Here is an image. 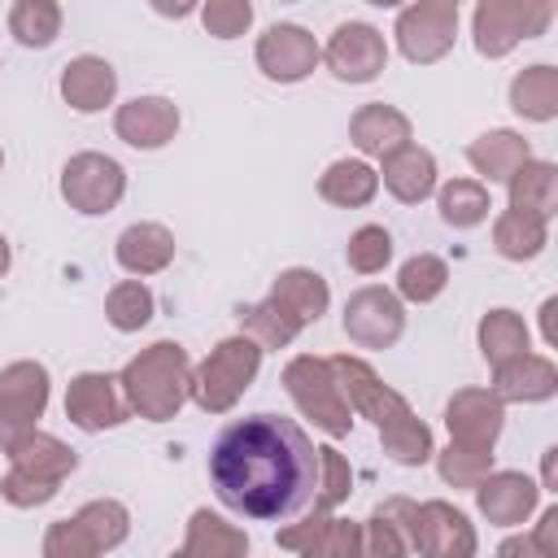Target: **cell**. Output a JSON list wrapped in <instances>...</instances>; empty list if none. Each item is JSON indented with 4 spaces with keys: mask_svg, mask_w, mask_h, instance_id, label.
I'll use <instances>...</instances> for the list:
<instances>
[{
    "mask_svg": "<svg viewBox=\"0 0 558 558\" xmlns=\"http://www.w3.org/2000/svg\"><path fill=\"white\" fill-rule=\"evenodd\" d=\"M218 501L248 519H288L314 501L318 449L283 414H248L222 427L209 449Z\"/></svg>",
    "mask_w": 558,
    "mask_h": 558,
    "instance_id": "6da1fadb",
    "label": "cell"
},
{
    "mask_svg": "<svg viewBox=\"0 0 558 558\" xmlns=\"http://www.w3.org/2000/svg\"><path fill=\"white\" fill-rule=\"evenodd\" d=\"M336 379H340V392L349 401L353 414H366L375 418L379 427V440H384V453L401 466H423L436 449H432V432L427 423L414 418V410L405 405L401 392H392L388 384H379V375L362 362V357H349V353H336L327 357Z\"/></svg>",
    "mask_w": 558,
    "mask_h": 558,
    "instance_id": "7a4b0ae2",
    "label": "cell"
},
{
    "mask_svg": "<svg viewBox=\"0 0 558 558\" xmlns=\"http://www.w3.org/2000/svg\"><path fill=\"white\" fill-rule=\"evenodd\" d=\"M126 410H135L148 423H166L183 410V401L192 397V366L183 344L174 340H157L148 344L140 357H131L118 375Z\"/></svg>",
    "mask_w": 558,
    "mask_h": 558,
    "instance_id": "3957f363",
    "label": "cell"
},
{
    "mask_svg": "<svg viewBox=\"0 0 558 558\" xmlns=\"http://www.w3.org/2000/svg\"><path fill=\"white\" fill-rule=\"evenodd\" d=\"M9 462H13V466H9V475H4V484H0V493H4V501L17 506V510H31V506L52 501L57 488H61V480L78 466L74 449L61 445L57 436H44V432H35L26 445H17V449L9 453Z\"/></svg>",
    "mask_w": 558,
    "mask_h": 558,
    "instance_id": "277c9868",
    "label": "cell"
},
{
    "mask_svg": "<svg viewBox=\"0 0 558 558\" xmlns=\"http://www.w3.org/2000/svg\"><path fill=\"white\" fill-rule=\"evenodd\" d=\"M257 366H262V349L248 336H227L192 371V401L201 410H209V414L231 410L244 397V388L257 379Z\"/></svg>",
    "mask_w": 558,
    "mask_h": 558,
    "instance_id": "5b68a950",
    "label": "cell"
},
{
    "mask_svg": "<svg viewBox=\"0 0 558 558\" xmlns=\"http://www.w3.org/2000/svg\"><path fill=\"white\" fill-rule=\"evenodd\" d=\"M283 388H288L292 405L305 418H314V427H323L327 436H349L353 410H349V401L340 392V379H336L327 357H310V353L292 357L283 366Z\"/></svg>",
    "mask_w": 558,
    "mask_h": 558,
    "instance_id": "8992f818",
    "label": "cell"
},
{
    "mask_svg": "<svg viewBox=\"0 0 558 558\" xmlns=\"http://www.w3.org/2000/svg\"><path fill=\"white\" fill-rule=\"evenodd\" d=\"M48 410V366L13 362L0 371V453H13L35 436V423Z\"/></svg>",
    "mask_w": 558,
    "mask_h": 558,
    "instance_id": "52a82bcc",
    "label": "cell"
},
{
    "mask_svg": "<svg viewBox=\"0 0 558 558\" xmlns=\"http://www.w3.org/2000/svg\"><path fill=\"white\" fill-rule=\"evenodd\" d=\"M554 17L545 0H484L475 9V48L484 57H506L519 39H536Z\"/></svg>",
    "mask_w": 558,
    "mask_h": 558,
    "instance_id": "ba28073f",
    "label": "cell"
},
{
    "mask_svg": "<svg viewBox=\"0 0 558 558\" xmlns=\"http://www.w3.org/2000/svg\"><path fill=\"white\" fill-rule=\"evenodd\" d=\"M453 35H458V4L453 0H418V4L401 9V17H397V48L414 65L440 61L453 48Z\"/></svg>",
    "mask_w": 558,
    "mask_h": 558,
    "instance_id": "9c48e42d",
    "label": "cell"
},
{
    "mask_svg": "<svg viewBox=\"0 0 558 558\" xmlns=\"http://www.w3.org/2000/svg\"><path fill=\"white\" fill-rule=\"evenodd\" d=\"M126 192V174L105 153H78L61 170V196L78 214H109Z\"/></svg>",
    "mask_w": 558,
    "mask_h": 558,
    "instance_id": "30bf717a",
    "label": "cell"
},
{
    "mask_svg": "<svg viewBox=\"0 0 558 558\" xmlns=\"http://www.w3.org/2000/svg\"><path fill=\"white\" fill-rule=\"evenodd\" d=\"M410 549L418 558H475V527L449 501H423L410 510Z\"/></svg>",
    "mask_w": 558,
    "mask_h": 558,
    "instance_id": "8fae6325",
    "label": "cell"
},
{
    "mask_svg": "<svg viewBox=\"0 0 558 558\" xmlns=\"http://www.w3.org/2000/svg\"><path fill=\"white\" fill-rule=\"evenodd\" d=\"M405 331V314H401V301L397 292L388 288H357L349 301H344V336L362 349H388L397 344Z\"/></svg>",
    "mask_w": 558,
    "mask_h": 558,
    "instance_id": "7c38bea8",
    "label": "cell"
},
{
    "mask_svg": "<svg viewBox=\"0 0 558 558\" xmlns=\"http://www.w3.org/2000/svg\"><path fill=\"white\" fill-rule=\"evenodd\" d=\"M318 57L327 61V70L336 78H344V83H371L388 65V44L366 22H340Z\"/></svg>",
    "mask_w": 558,
    "mask_h": 558,
    "instance_id": "4fadbf2b",
    "label": "cell"
},
{
    "mask_svg": "<svg viewBox=\"0 0 558 558\" xmlns=\"http://www.w3.org/2000/svg\"><path fill=\"white\" fill-rule=\"evenodd\" d=\"M126 397H122V384L113 375H100V371H83L70 379V392H65V418L83 432H105V427H118L126 418Z\"/></svg>",
    "mask_w": 558,
    "mask_h": 558,
    "instance_id": "5bb4252c",
    "label": "cell"
},
{
    "mask_svg": "<svg viewBox=\"0 0 558 558\" xmlns=\"http://www.w3.org/2000/svg\"><path fill=\"white\" fill-rule=\"evenodd\" d=\"M501 423H506V410L488 388H462L445 405V427H449L453 445H462V449H488L493 453Z\"/></svg>",
    "mask_w": 558,
    "mask_h": 558,
    "instance_id": "9a60e30c",
    "label": "cell"
},
{
    "mask_svg": "<svg viewBox=\"0 0 558 558\" xmlns=\"http://www.w3.org/2000/svg\"><path fill=\"white\" fill-rule=\"evenodd\" d=\"M257 65L266 78L275 83H301L314 65H318V44L305 26L292 22H275L262 39H257Z\"/></svg>",
    "mask_w": 558,
    "mask_h": 558,
    "instance_id": "2e32d148",
    "label": "cell"
},
{
    "mask_svg": "<svg viewBox=\"0 0 558 558\" xmlns=\"http://www.w3.org/2000/svg\"><path fill=\"white\" fill-rule=\"evenodd\" d=\"M279 545L301 554V558H357L362 549V523L353 519H331V514H310L305 523H292L279 532Z\"/></svg>",
    "mask_w": 558,
    "mask_h": 558,
    "instance_id": "e0dca14e",
    "label": "cell"
},
{
    "mask_svg": "<svg viewBox=\"0 0 558 558\" xmlns=\"http://www.w3.org/2000/svg\"><path fill=\"white\" fill-rule=\"evenodd\" d=\"M536 497H541V484H532L523 471H488L475 484V501H480L484 519L497 527L523 523L536 510Z\"/></svg>",
    "mask_w": 558,
    "mask_h": 558,
    "instance_id": "ac0fdd59",
    "label": "cell"
},
{
    "mask_svg": "<svg viewBox=\"0 0 558 558\" xmlns=\"http://www.w3.org/2000/svg\"><path fill=\"white\" fill-rule=\"evenodd\" d=\"M118 140H126L131 148H161L174 140L179 131V109L166 96H135L131 105L118 109L113 118Z\"/></svg>",
    "mask_w": 558,
    "mask_h": 558,
    "instance_id": "d6986e66",
    "label": "cell"
},
{
    "mask_svg": "<svg viewBox=\"0 0 558 558\" xmlns=\"http://www.w3.org/2000/svg\"><path fill=\"white\" fill-rule=\"evenodd\" d=\"M349 135H353L357 153H366V157H379V161H384L388 153H397V148H405V144H410V118H405L401 109H392V105L375 100V105H362V109L353 113Z\"/></svg>",
    "mask_w": 558,
    "mask_h": 558,
    "instance_id": "ffe728a7",
    "label": "cell"
},
{
    "mask_svg": "<svg viewBox=\"0 0 558 558\" xmlns=\"http://www.w3.org/2000/svg\"><path fill=\"white\" fill-rule=\"evenodd\" d=\"M488 392L501 405L506 401H545V397L558 392V371H554L549 357L523 353V357H514V362H506V366L493 371V388Z\"/></svg>",
    "mask_w": 558,
    "mask_h": 558,
    "instance_id": "44dd1931",
    "label": "cell"
},
{
    "mask_svg": "<svg viewBox=\"0 0 558 558\" xmlns=\"http://www.w3.org/2000/svg\"><path fill=\"white\" fill-rule=\"evenodd\" d=\"M410 510H414V501H405V497H388L384 506H375L371 519L362 523L357 558H405L410 554Z\"/></svg>",
    "mask_w": 558,
    "mask_h": 558,
    "instance_id": "7402d4cb",
    "label": "cell"
},
{
    "mask_svg": "<svg viewBox=\"0 0 558 558\" xmlns=\"http://www.w3.org/2000/svg\"><path fill=\"white\" fill-rule=\"evenodd\" d=\"M118 92V74L105 57H74L65 70H61V96L70 109L78 113H96L113 100Z\"/></svg>",
    "mask_w": 558,
    "mask_h": 558,
    "instance_id": "603a6c76",
    "label": "cell"
},
{
    "mask_svg": "<svg viewBox=\"0 0 558 558\" xmlns=\"http://www.w3.org/2000/svg\"><path fill=\"white\" fill-rule=\"evenodd\" d=\"M113 257H118V266L126 270V275H157V270H166L170 266V257H174V235L161 227V222H135V227H126L122 235H118V244H113Z\"/></svg>",
    "mask_w": 558,
    "mask_h": 558,
    "instance_id": "cb8c5ba5",
    "label": "cell"
},
{
    "mask_svg": "<svg viewBox=\"0 0 558 558\" xmlns=\"http://www.w3.org/2000/svg\"><path fill=\"white\" fill-rule=\"evenodd\" d=\"M384 187L401 201V205H418L436 192V157L418 144H405L397 153L384 157Z\"/></svg>",
    "mask_w": 558,
    "mask_h": 558,
    "instance_id": "d4e9b609",
    "label": "cell"
},
{
    "mask_svg": "<svg viewBox=\"0 0 558 558\" xmlns=\"http://www.w3.org/2000/svg\"><path fill=\"white\" fill-rule=\"evenodd\" d=\"M270 301H275V305H279L296 327H305V323H318V318H323V310H327L331 292H327V279H323L318 270L292 266V270H283V275L275 279Z\"/></svg>",
    "mask_w": 558,
    "mask_h": 558,
    "instance_id": "484cf974",
    "label": "cell"
},
{
    "mask_svg": "<svg viewBox=\"0 0 558 558\" xmlns=\"http://www.w3.org/2000/svg\"><path fill=\"white\" fill-rule=\"evenodd\" d=\"M244 554H248V536L235 523L218 519L214 510H192L187 541L170 558H244Z\"/></svg>",
    "mask_w": 558,
    "mask_h": 558,
    "instance_id": "4316f807",
    "label": "cell"
},
{
    "mask_svg": "<svg viewBox=\"0 0 558 558\" xmlns=\"http://www.w3.org/2000/svg\"><path fill=\"white\" fill-rule=\"evenodd\" d=\"M466 161L488 179V183H510V174L532 161L527 153V140L514 135V131H484L480 140L466 144Z\"/></svg>",
    "mask_w": 558,
    "mask_h": 558,
    "instance_id": "83f0119b",
    "label": "cell"
},
{
    "mask_svg": "<svg viewBox=\"0 0 558 558\" xmlns=\"http://www.w3.org/2000/svg\"><path fill=\"white\" fill-rule=\"evenodd\" d=\"M510 209L549 222V214L558 209V170L549 161H523L510 174Z\"/></svg>",
    "mask_w": 558,
    "mask_h": 558,
    "instance_id": "f1b7e54d",
    "label": "cell"
},
{
    "mask_svg": "<svg viewBox=\"0 0 558 558\" xmlns=\"http://www.w3.org/2000/svg\"><path fill=\"white\" fill-rule=\"evenodd\" d=\"M510 109L532 118V122H549L558 118V70L554 65H527L523 74H514L510 83Z\"/></svg>",
    "mask_w": 558,
    "mask_h": 558,
    "instance_id": "f546056e",
    "label": "cell"
},
{
    "mask_svg": "<svg viewBox=\"0 0 558 558\" xmlns=\"http://www.w3.org/2000/svg\"><path fill=\"white\" fill-rule=\"evenodd\" d=\"M480 353H484V362L493 371L514 362V357H523V353H532L527 349V323L514 310H488L484 323H480Z\"/></svg>",
    "mask_w": 558,
    "mask_h": 558,
    "instance_id": "4dcf8cb0",
    "label": "cell"
},
{
    "mask_svg": "<svg viewBox=\"0 0 558 558\" xmlns=\"http://www.w3.org/2000/svg\"><path fill=\"white\" fill-rule=\"evenodd\" d=\"M375 192H379V174L366 161H349V157L344 161H331L327 174L318 179V196L331 201V205H340V209H357Z\"/></svg>",
    "mask_w": 558,
    "mask_h": 558,
    "instance_id": "1f68e13d",
    "label": "cell"
},
{
    "mask_svg": "<svg viewBox=\"0 0 558 558\" xmlns=\"http://www.w3.org/2000/svg\"><path fill=\"white\" fill-rule=\"evenodd\" d=\"M549 240V222L545 218H532V214H519V209H506L497 214L493 222V244L501 257L510 262H532Z\"/></svg>",
    "mask_w": 558,
    "mask_h": 558,
    "instance_id": "d6a6232c",
    "label": "cell"
},
{
    "mask_svg": "<svg viewBox=\"0 0 558 558\" xmlns=\"http://www.w3.org/2000/svg\"><path fill=\"white\" fill-rule=\"evenodd\" d=\"M9 31L26 48H48L57 39V31H61V4H52V0H17L9 9Z\"/></svg>",
    "mask_w": 558,
    "mask_h": 558,
    "instance_id": "836d02e7",
    "label": "cell"
},
{
    "mask_svg": "<svg viewBox=\"0 0 558 558\" xmlns=\"http://www.w3.org/2000/svg\"><path fill=\"white\" fill-rule=\"evenodd\" d=\"M488 209H493V201H488L484 183H475V179H453L440 187V218L458 231L480 227L488 218Z\"/></svg>",
    "mask_w": 558,
    "mask_h": 558,
    "instance_id": "e575fe53",
    "label": "cell"
},
{
    "mask_svg": "<svg viewBox=\"0 0 558 558\" xmlns=\"http://www.w3.org/2000/svg\"><path fill=\"white\" fill-rule=\"evenodd\" d=\"M240 327H244V336H248L257 349H283V344H292L296 331H301L270 296L257 301V305H248V310H240Z\"/></svg>",
    "mask_w": 558,
    "mask_h": 558,
    "instance_id": "d590c367",
    "label": "cell"
},
{
    "mask_svg": "<svg viewBox=\"0 0 558 558\" xmlns=\"http://www.w3.org/2000/svg\"><path fill=\"white\" fill-rule=\"evenodd\" d=\"M445 283H449V266H445L436 253L410 257V262L401 266V275H397V292H401L405 301H418V305L436 301V296L445 292Z\"/></svg>",
    "mask_w": 558,
    "mask_h": 558,
    "instance_id": "8d00e7d4",
    "label": "cell"
},
{
    "mask_svg": "<svg viewBox=\"0 0 558 558\" xmlns=\"http://www.w3.org/2000/svg\"><path fill=\"white\" fill-rule=\"evenodd\" d=\"M105 318H109L118 331H140V327L153 318V292H148L140 279L113 283V292L105 296Z\"/></svg>",
    "mask_w": 558,
    "mask_h": 558,
    "instance_id": "74e56055",
    "label": "cell"
},
{
    "mask_svg": "<svg viewBox=\"0 0 558 558\" xmlns=\"http://www.w3.org/2000/svg\"><path fill=\"white\" fill-rule=\"evenodd\" d=\"M353 488V471L336 445H318V488H314V514L336 510Z\"/></svg>",
    "mask_w": 558,
    "mask_h": 558,
    "instance_id": "f35d334b",
    "label": "cell"
},
{
    "mask_svg": "<svg viewBox=\"0 0 558 558\" xmlns=\"http://www.w3.org/2000/svg\"><path fill=\"white\" fill-rule=\"evenodd\" d=\"M100 541L96 532L74 514V519H57L44 536V558H100Z\"/></svg>",
    "mask_w": 558,
    "mask_h": 558,
    "instance_id": "ab89813d",
    "label": "cell"
},
{
    "mask_svg": "<svg viewBox=\"0 0 558 558\" xmlns=\"http://www.w3.org/2000/svg\"><path fill=\"white\" fill-rule=\"evenodd\" d=\"M388 257H392V235H388L384 227L371 222V227H357V231L349 235L344 262H349L357 275H375V270H384Z\"/></svg>",
    "mask_w": 558,
    "mask_h": 558,
    "instance_id": "60d3db41",
    "label": "cell"
},
{
    "mask_svg": "<svg viewBox=\"0 0 558 558\" xmlns=\"http://www.w3.org/2000/svg\"><path fill=\"white\" fill-rule=\"evenodd\" d=\"M78 519L96 532V541H100V549H105V554H109V549H118V545L126 541V532H131V514H126V506H122V501H109V497L87 501V506L78 510Z\"/></svg>",
    "mask_w": 558,
    "mask_h": 558,
    "instance_id": "b9f144b4",
    "label": "cell"
},
{
    "mask_svg": "<svg viewBox=\"0 0 558 558\" xmlns=\"http://www.w3.org/2000/svg\"><path fill=\"white\" fill-rule=\"evenodd\" d=\"M440 480L453 484V488H475L488 471H493V453L488 449H462V445H449L440 453Z\"/></svg>",
    "mask_w": 558,
    "mask_h": 558,
    "instance_id": "7bdbcfd3",
    "label": "cell"
},
{
    "mask_svg": "<svg viewBox=\"0 0 558 558\" xmlns=\"http://www.w3.org/2000/svg\"><path fill=\"white\" fill-rule=\"evenodd\" d=\"M201 22H205L209 35H218V39H235V35L248 31V22H253V4H248V0H209V4L201 9Z\"/></svg>",
    "mask_w": 558,
    "mask_h": 558,
    "instance_id": "ee69618b",
    "label": "cell"
},
{
    "mask_svg": "<svg viewBox=\"0 0 558 558\" xmlns=\"http://www.w3.org/2000/svg\"><path fill=\"white\" fill-rule=\"evenodd\" d=\"M532 545L545 554V558H558V506L541 510V523L532 532Z\"/></svg>",
    "mask_w": 558,
    "mask_h": 558,
    "instance_id": "f6af8a7d",
    "label": "cell"
},
{
    "mask_svg": "<svg viewBox=\"0 0 558 558\" xmlns=\"http://www.w3.org/2000/svg\"><path fill=\"white\" fill-rule=\"evenodd\" d=\"M497 558H545V554L532 545V536H506L497 545Z\"/></svg>",
    "mask_w": 558,
    "mask_h": 558,
    "instance_id": "bcb514c9",
    "label": "cell"
},
{
    "mask_svg": "<svg viewBox=\"0 0 558 558\" xmlns=\"http://www.w3.org/2000/svg\"><path fill=\"white\" fill-rule=\"evenodd\" d=\"M554 314H558V301L549 296V301L541 305V331H545V344H558V331H554Z\"/></svg>",
    "mask_w": 558,
    "mask_h": 558,
    "instance_id": "7dc6e473",
    "label": "cell"
},
{
    "mask_svg": "<svg viewBox=\"0 0 558 558\" xmlns=\"http://www.w3.org/2000/svg\"><path fill=\"white\" fill-rule=\"evenodd\" d=\"M541 480H545L549 493L558 488V449H545V458H541Z\"/></svg>",
    "mask_w": 558,
    "mask_h": 558,
    "instance_id": "c3c4849f",
    "label": "cell"
},
{
    "mask_svg": "<svg viewBox=\"0 0 558 558\" xmlns=\"http://www.w3.org/2000/svg\"><path fill=\"white\" fill-rule=\"evenodd\" d=\"M4 270H9V240L0 235V275H4Z\"/></svg>",
    "mask_w": 558,
    "mask_h": 558,
    "instance_id": "681fc988",
    "label": "cell"
},
{
    "mask_svg": "<svg viewBox=\"0 0 558 558\" xmlns=\"http://www.w3.org/2000/svg\"><path fill=\"white\" fill-rule=\"evenodd\" d=\"M0 161H4V157H0Z\"/></svg>",
    "mask_w": 558,
    "mask_h": 558,
    "instance_id": "f907efd6",
    "label": "cell"
}]
</instances>
